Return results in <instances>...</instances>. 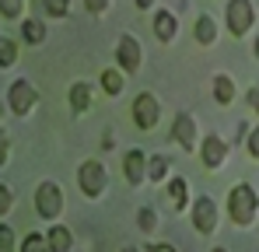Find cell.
I'll return each instance as SVG.
<instances>
[{
  "label": "cell",
  "mask_w": 259,
  "mask_h": 252,
  "mask_svg": "<svg viewBox=\"0 0 259 252\" xmlns=\"http://www.w3.org/2000/svg\"><path fill=\"white\" fill-rule=\"evenodd\" d=\"M179 32V18L172 11H154V39L158 42H172Z\"/></svg>",
  "instance_id": "obj_12"
},
{
  "label": "cell",
  "mask_w": 259,
  "mask_h": 252,
  "mask_svg": "<svg viewBox=\"0 0 259 252\" xmlns=\"http://www.w3.org/2000/svg\"><path fill=\"white\" fill-rule=\"evenodd\" d=\"M224 21H228V32H231L235 39L249 35V28L256 25V7H252V0H228Z\"/></svg>",
  "instance_id": "obj_4"
},
{
  "label": "cell",
  "mask_w": 259,
  "mask_h": 252,
  "mask_svg": "<svg viewBox=\"0 0 259 252\" xmlns=\"http://www.w3.org/2000/svg\"><path fill=\"white\" fill-rule=\"evenodd\" d=\"M39 245L49 249V238H42V235H28V238L21 242V252H32V249H39Z\"/></svg>",
  "instance_id": "obj_25"
},
{
  "label": "cell",
  "mask_w": 259,
  "mask_h": 252,
  "mask_svg": "<svg viewBox=\"0 0 259 252\" xmlns=\"http://www.w3.org/2000/svg\"><path fill=\"white\" fill-rule=\"evenodd\" d=\"M168 200H172L175 210H186V203H189V182H186V175H172L168 179Z\"/></svg>",
  "instance_id": "obj_15"
},
{
  "label": "cell",
  "mask_w": 259,
  "mask_h": 252,
  "mask_svg": "<svg viewBox=\"0 0 259 252\" xmlns=\"http://www.w3.org/2000/svg\"><path fill=\"white\" fill-rule=\"evenodd\" d=\"M245 151H249V158H259V126L249 133V140H245Z\"/></svg>",
  "instance_id": "obj_26"
},
{
  "label": "cell",
  "mask_w": 259,
  "mask_h": 252,
  "mask_svg": "<svg viewBox=\"0 0 259 252\" xmlns=\"http://www.w3.org/2000/svg\"><path fill=\"white\" fill-rule=\"evenodd\" d=\"M193 35H196L200 46H214V42H217V21H214V14H200V18H196V32H193Z\"/></svg>",
  "instance_id": "obj_17"
},
{
  "label": "cell",
  "mask_w": 259,
  "mask_h": 252,
  "mask_svg": "<svg viewBox=\"0 0 259 252\" xmlns=\"http://www.w3.org/2000/svg\"><path fill=\"white\" fill-rule=\"evenodd\" d=\"M7 210H11V189L4 186L0 189V214H7Z\"/></svg>",
  "instance_id": "obj_29"
},
{
  "label": "cell",
  "mask_w": 259,
  "mask_h": 252,
  "mask_svg": "<svg viewBox=\"0 0 259 252\" xmlns=\"http://www.w3.org/2000/svg\"><path fill=\"white\" fill-rule=\"evenodd\" d=\"M245 102H249V109H252V112L259 116V84H252V88H249V95H245Z\"/></svg>",
  "instance_id": "obj_28"
},
{
  "label": "cell",
  "mask_w": 259,
  "mask_h": 252,
  "mask_svg": "<svg viewBox=\"0 0 259 252\" xmlns=\"http://www.w3.org/2000/svg\"><path fill=\"white\" fill-rule=\"evenodd\" d=\"M235 95H238L235 81H231L228 74H217V77H214V98H217V105H231V102H235Z\"/></svg>",
  "instance_id": "obj_18"
},
{
  "label": "cell",
  "mask_w": 259,
  "mask_h": 252,
  "mask_svg": "<svg viewBox=\"0 0 259 252\" xmlns=\"http://www.w3.org/2000/svg\"><path fill=\"white\" fill-rule=\"evenodd\" d=\"M193 228L200 235H214L217 231V203L214 196H196L193 203Z\"/></svg>",
  "instance_id": "obj_9"
},
{
  "label": "cell",
  "mask_w": 259,
  "mask_h": 252,
  "mask_svg": "<svg viewBox=\"0 0 259 252\" xmlns=\"http://www.w3.org/2000/svg\"><path fill=\"white\" fill-rule=\"evenodd\" d=\"M102 147H105V151H112V147H116V133H112V130H105V140H102Z\"/></svg>",
  "instance_id": "obj_30"
},
{
  "label": "cell",
  "mask_w": 259,
  "mask_h": 252,
  "mask_svg": "<svg viewBox=\"0 0 259 252\" xmlns=\"http://www.w3.org/2000/svg\"><path fill=\"white\" fill-rule=\"evenodd\" d=\"M133 4H137V7H140V11H151V7H154V4H158V0H133Z\"/></svg>",
  "instance_id": "obj_31"
},
{
  "label": "cell",
  "mask_w": 259,
  "mask_h": 252,
  "mask_svg": "<svg viewBox=\"0 0 259 252\" xmlns=\"http://www.w3.org/2000/svg\"><path fill=\"white\" fill-rule=\"evenodd\" d=\"M77 186H81V193H84L88 200L105 196V189H109V168L102 165L98 158L81 161V168H77Z\"/></svg>",
  "instance_id": "obj_2"
},
{
  "label": "cell",
  "mask_w": 259,
  "mask_h": 252,
  "mask_svg": "<svg viewBox=\"0 0 259 252\" xmlns=\"http://www.w3.org/2000/svg\"><path fill=\"white\" fill-rule=\"evenodd\" d=\"M84 7L91 11V14H105V11L112 7V0H84Z\"/></svg>",
  "instance_id": "obj_27"
},
{
  "label": "cell",
  "mask_w": 259,
  "mask_h": 252,
  "mask_svg": "<svg viewBox=\"0 0 259 252\" xmlns=\"http://www.w3.org/2000/svg\"><path fill=\"white\" fill-rule=\"evenodd\" d=\"M42 7L49 18H67L70 14V0H42Z\"/></svg>",
  "instance_id": "obj_24"
},
{
  "label": "cell",
  "mask_w": 259,
  "mask_h": 252,
  "mask_svg": "<svg viewBox=\"0 0 259 252\" xmlns=\"http://www.w3.org/2000/svg\"><path fill=\"white\" fill-rule=\"evenodd\" d=\"M21 39L28 42V46H42L46 42V25L35 21V18H25V21H21Z\"/></svg>",
  "instance_id": "obj_19"
},
{
  "label": "cell",
  "mask_w": 259,
  "mask_h": 252,
  "mask_svg": "<svg viewBox=\"0 0 259 252\" xmlns=\"http://www.w3.org/2000/svg\"><path fill=\"white\" fill-rule=\"evenodd\" d=\"M46 238H49V252H70V245H74V235L67 224H53Z\"/></svg>",
  "instance_id": "obj_16"
},
{
  "label": "cell",
  "mask_w": 259,
  "mask_h": 252,
  "mask_svg": "<svg viewBox=\"0 0 259 252\" xmlns=\"http://www.w3.org/2000/svg\"><path fill=\"white\" fill-rule=\"evenodd\" d=\"M140 63H144L140 39H137V35H119V42H116V67H123L126 74H137Z\"/></svg>",
  "instance_id": "obj_7"
},
{
  "label": "cell",
  "mask_w": 259,
  "mask_h": 252,
  "mask_svg": "<svg viewBox=\"0 0 259 252\" xmlns=\"http://www.w3.org/2000/svg\"><path fill=\"white\" fill-rule=\"evenodd\" d=\"M252 53H256V60H259V35H256V42H252Z\"/></svg>",
  "instance_id": "obj_32"
},
{
  "label": "cell",
  "mask_w": 259,
  "mask_h": 252,
  "mask_svg": "<svg viewBox=\"0 0 259 252\" xmlns=\"http://www.w3.org/2000/svg\"><path fill=\"white\" fill-rule=\"evenodd\" d=\"M137 228L147 231V235L158 231V210H154V207H140V210H137Z\"/></svg>",
  "instance_id": "obj_21"
},
{
  "label": "cell",
  "mask_w": 259,
  "mask_h": 252,
  "mask_svg": "<svg viewBox=\"0 0 259 252\" xmlns=\"http://www.w3.org/2000/svg\"><path fill=\"white\" fill-rule=\"evenodd\" d=\"M168 158H165V154H154V158H147V179H151V182H154V186H158V182H165V179H168Z\"/></svg>",
  "instance_id": "obj_20"
},
{
  "label": "cell",
  "mask_w": 259,
  "mask_h": 252,
  "mask_svg": "<svg viewBox=\"0 0 259 252\" xmlns=\"http://www.w3.org/2000/svg\"><path fill=\"white\" fill-rule=\"evenodd\" d=\"M256 210H259V193L252 189V182H235L228 189V217L238 228H249L256 221Z\"/></svg>",
  "instance_id": "obj_1"
},
{
  "label": "cell",
  "mask_w": 259,
  "mask_h": 252,
  "mask_svg": "<svg viewBox=\"0 0 259 252\" xmlns=\"http://www.w3.org/2000/svg\"><path fill=\"white\" fill-rule=\"evenodd\" d=\"M98 84H102V91L105 95H123V84H126V70L123 67H109V70H102L98 74Z\"/></svg>",
  "instance_id": "obj_13"
},
{
  "label": "cell",
  "mask_w": 259,
  "mask_h": 252,
  "mask_svg": "<svg viewBox=\"0 0 259 252\" xmlns=\"http://www.w3.org/2000/svg\"><path fill=\"white\" fill-rule=\"evenodd\" d=\"M196 119L189 112H175L172 119V144H179L182 151H196Z\"/></svg>",
  "instance_id": "obj_10"
},
{
  "label": "cell",
  "mask_w": 259,
  "mask_h": 252,
  "mask_svg": "<svg viewBox=\"0 0 259 252\" xmlns=\"http://www.w3.org/2000/svg\"><path fill=\"white\" fill-rule=\"evenodd\" d=\"M123 179H126L130 186H140L144 179H147V154L144 151H126V158H123Z\"/></svg>",
  "instance_id": "obj_11"
},
{
  "label": "cell",
  "mask_w": 259,
  "mask_h": 252,
  "mask_svg": "<svg viewBox=\"0 0 259 252\" xmlns=\"http://www.w3.org/2000/svg\"><path fill=\"white\" fill-rule=\"evenodd\" d=\"M35 102H39V91L28 77H18L14 84H7V109L14 116H32Z\"/></svg>",
  "instance_id": "obj_5"
},
{
  "label": "cell",
  "mask_w": 259,
  "mask_h": 252,
  "mask_svg": "<svg viewBox=\"0 0 259 252\" xmlns=\"http://www.w3.org/2000/svg\"><path fill=\"white\" fill-rule=\"evenodd\" d=\"M35 214L42 221H56L63 214V189L53 182V179H42L35 186Z\"/></svg>",
  "instance_id": "obj_3"
},
{
  "label": "cell",
  "mask_w": 259,
  "mask_h": 252,
  "mask_svg": "<svg viewBox=\"0 0 259 252\" xmlns=\"http://www.w3.org/2000/svg\"><path fill=\"white\" fill-rule=\"evenodd\" d=\"M133 123L140 126V130H154L158 119H161V102L154 98V91H140L137 98H133Z\"/></svg>",
  "instance_id": "obj_6"
},
{
  "label": "cell",
  "mask_w": 259,
  "mask_h": 252,
  "mask_svg": "<svg viewBox=\"0 0 259 252\" xmlns=\"http://www.w3.org/2000/svg\"><path fill=\"white\" fill-rule=\"evenodd\" d=\"M70 109H74L77 116H84L88 109H91V84L88 81L70 84Z\"/></svg>",
  "instance_id": "obj_14"
},
{
  "label": "cell",
  "mask_w": 259,
  "mask_h": 252,
  "mask_svg": "<svg viewBox=\"0 0 259 252\" xmlns=\"http://www.w3.org/2000/svg\"><path fill=\"white\" fill-rule=\"evenodd\" d=\"M200 161L210 168V172H221L224 161H228V140L221 133H207L203 144H200Z\"/></svg>",
  "instance_id": "obj_8"
},
{
  "label": "cell",
  "mask_w": 259,
  "mask_h": 252,
  "mask_svg": "<svg viewBox=\"0 0 259 252\" xmlns=\"http://www.w3.org/2000/svg\"><path fill=\"white\" fill-rule=\"evenodd\" d=\"M14 63H18V46L11 35H4L0 39V67H14Z\"/></svg>",
  "instance_id": "obj_22"
},
{
  "label": "cell",
  "mask_w": 259,
  "mask_h": 252,
  "mask_svg": "<svg viewBox=\"0 0 259 252\" xmlns=\"http://www.w3.org/2000/svg\"><path fill=\"white\" fill-rule=\"evenodd\" d=\"M0 14H4V21L21 18L25 14V0H0Z\"/></svg>",
  "instance_id": "obj_23"
}]
</instances>
